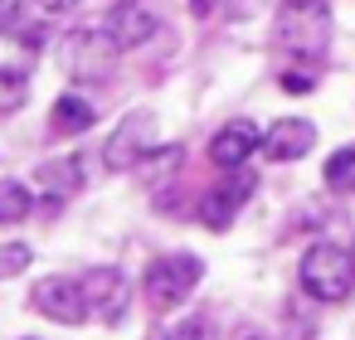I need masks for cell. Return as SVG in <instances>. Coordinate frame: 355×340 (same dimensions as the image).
Listing matches in <instances>:
<instances>
[{
	"label": "cell",
	"instance_id": "ffe728a7",
	"mask_svg": "<svg viewBox=\"0 0 355 340\" xmlns=\"http://www.w3.org/2000/svg\"><path fill=\"white\" fill-rule=\"evenodd\" d=\"M35 10L40 15H69V10H78V0H35Z\"/></svg>",
	"mask_w": 355,
	"mask_h": 340
},
{
	"label": "cell",
	"instance_id": "7a4b0ae2",
	"mask_svg": "<svg viewBox=\"0 0 355 340\" xmlns=\"http://www.w3.org/2000/svg\"><path fill=\"white\" fill-rule=\"evenodd\" d=\"M297 282L311 301H345L355 292V253L340 243H311L302 253Z\"/></svg>",
	"mask_w": 355,
	"mask_h": 340
},
{
	"label": "cell",
	"instance_id": "cb8c5ba5",
	"mask_svg": "<svg viewBox=\"0 0 355 340\" xmlns=\"http://www.w3.org/2000/svg\"><path fill=\"white\" fill-rule=\"evenodd\" d=\"M209 10H214V0H195V15H200V20H205Z\"/></svg>",
	"mask_w": 355,
	"mask_h": 340
},
{
	"label": "cell",
	"instance_id": "d6986e66",
	"mask_svg": "<svg viewBox=\"0 0 355 340\" xmlns=\"http://www.w3.org/2000/svg\"><path fill=\"white\" fill-rule=\"evenodd\" d=\"M166 340H214V325H209L205 316H190V321L171 325V330H166Z\"/></svg>",
	"mask_w": 355,
	"mask_h": 340
},
{
	"label": "cell",
	"instance_id": "2e32d148",
	"mask_svg": "<svg viewBox=\"0 0 355 340\" xmlns=\"http://www.w3.org/2000/svg\"><path fill=\"white\" fill-rule=\"evenodd\" d=\"M321 180H326V190H336V195H350V190H355V146H340V151H331V161H326Z\"/></svg>",
	"mask_w": 355,
	"mask_h": 340
},
{
	"label": "cell",
	"instance_id": "8992f818",
	"mask_svg": "<svg viewBox=\"0 0 355 340\" xmlns=\"http://www.w3.org/2000/svg\"><path fill=\"white\" fill-rule=\"evenodd\" d=\"M258 190V175L253 170H224V185H214L205 199H200V224L209 229V233H224V229H234V219H239V209H243V199Z\"/></svg>",
	"mask_w": 355,
	"mask_h": 340
},
{
	"label": "cell",
	"instance_id": "44dd1931",
	"mask_svg": "<svg viewBox=\"0 0 355 340\" xmlns=\"http://www.w3.org/2000/svg\"><path fill=\"white\" fill-rule=\"evenodd\" d=\"M311 83H316L311 73H282V88L287 93H311Z\"/></svg>",
	"mask_w": 355,
	"mask_h": 340
},
{
	"label": "cell",
	"instance_id": "3957f363",
	"mask_svg": "<svg viewBox=\"0 0 355 340\" xmlns=\"http://www.w3.org/2000/svg\"><path fill=\"white\" fill-rule=\"evenodd\" d=\"M200 277H205V262H200L195 253H166V258H156V262L146 267V277H141L146 306H151V311H175V306H185V296L200 287Z\"/></svg>",
	"mask_w": 355,
	"mask_h": 340
},
{
	"label": "cell",
	"instance_id": "603a6c76",
	"mask_svg": "<svg viewBox=\"0 0 355 340\" xmlns=\"http://www.w3.org/2000/svg\"><path fill=\"white\" fill-rule=\"evenodd\" d=\"M234 340H272V335H268V330H258V325H243Z\"/></svg>",
	"mask_w": 355,
	"mask_h": 340
},
{
	"label": "cell",
	"instance_id": "7402d4cb",
	"mask_svg": "<svg viewBox=\"0 0 355 340\" xmlns=\"http://www.w3.org/2000/svg\"><path fill=\"white\" fill-rule=\"evenodd\" d=\"M25 15V0H0V25H15Z\"/></svg>",
	"mask_w": 355,
	"mask_h": 340
},
{
	"label": "cell",
	"instance_id": "e0dca14e",
	"mask_svg": "<svg viewBox=\"0 0 355 340\" xmlns=\"http://www.w3.org/2000/svg\"><path fill=\"white\" fill-rule=\"evenodd\" d=\"M30 209H35L30 185H20V180H0V224H20Z\"/></svg>",
	"mask_w": 355,
	"mask_h": 340
},
{
	"label": "cell",
	"instance_id": "30bf717a",
	"mask_svg": "<svg viewBox=\"0 0 355 340\" xmlns=\"http://www.w3.org/2000/svg\"><path fill=\"white\" fill-rule=\"evenodd\" d=\"M316 146V127L306 117H282L263 132V156L268 161H302Z\"/></svg>",
	"mask_w": 355,
	"mask_h": 340
},
{
	"label": "cell",
	"instance_id": "9c48e42d",
	"mask_svg": "<svg viewBox=\"0 0 355 340\" xmlns=\"http://www.w3.org/2000/svg\"><path fill=\"white\" fill-rule=\"evenodd\" d=\"M263 146V132L253 127V122H224L219 132H214V141H209V161L219 165V170H239V165H248V156Z\"/></svg>",
	"mask_w": 355,
	"mask_h": 340
},
{
	"label": "cell",
	"instance_id": "ba28073f",
	"mask_svg": "<svg viewBox=\"0 0 355 340\" xmlns=\"http://www.w3.org/2000/svg\"><path fill=\"white\" fill-rule=\"evenodd\" d=\"M30 306L59 325H78L88 316V301H83V282H69V277H44L30 287Z\"/></svg>",
	"mask_w": 355,
	"mask_h": 340
},
{
	"label": "cell",
	"instance_id": "ac0fdd59",
	"mask_svg": "<svg viewBox=\"0 0 355 340\" xmlns=\"http://www.w3.org/2000/svg\"><path fill=\"white\" fill-rule=\"evenodd\" d=\"M30 258H35V248H30V243H0V277L25 272V267H30Z\"/></svg>",
	"mask_w": 355,
	"mask_h": 340
},
{
	"label": "cell",
	"instance_id": "4fadbf2b",
	"mask_svg": "<svg viewBox=\"0 0 355 340\" xmlns=\"http://www.w3.org/2000/svg\"><path fill=\"white\" fill-rule=\"evenodd\" d=\"M35 185L44 190V199H49V204H64L69 195H78V190H83V161H78V156L44 161V165H40V175H35Z\"/></svg>",
	"mask_w": 355,
	"mask_h": 340
},
{
	"label": "cell",
	"instance_id": "277c9868",
	"mask_svg": "<svg viewBox=\"0 0 355 340\" xmlns=\"http://www.w3.org/2000/svg\"><path fill=\"white\" fill-rule=\"evenodd\" d=\"M117 39L107 30H73L64 39V73L73 83H103L117 69Z\"/></svg>",
	"mask_w": 355,
	"mask_h": 340
},
{
	"label": "cell",
	"instance_id": "8fae6325",
	"mask_svg": "<svg viewBox=\"0 0 355 340\" xmlns=\"http://www.w3.org/2000/svg\"><path fill=\"white\" fill-rule=\"evenodd\" d=\"M35 49H40L35 30L0 25V83H25L35 73Z\"/></svg>",
	"mask_w": 355,
	"mask_h": 340
},
{
	"label": "cell",
	"instance_id": "5b68a950",
	"mask_svg": "<svg viewBox=\"0 0 355 340\" xmlns=\"http://www.w3.org/2000/svg\"><path fill=\"white\" fill-rule=\"evenodd\" d=\"M151 132H156V117H151V112H127V117L107 132L103 165H107V170H137V165L151 156Z\"/></svg>",
	"mask_w": 355,
	"mask_h": 340
},
{
	"label": "cell",
	"instance_id": "52a82bcc",
	"mask_svg": "<svg viewBox=\"0 0 355 340\" xmlns=\"http://www.w3.org/2000/svg\"><path fill=\"white\" fill-rule=\"evenodd\" d=\"M83 301H88V316H98L103 325H117L132 306V282L122 277V267H93L83 277Z\"/></svg>",
	"mask_w": 355,
	"mask_h": 340
},
{
	"label": "cell",
	"instance_id": "5bb4252c",
	"mask_svg": "<svg viewBox=\"0 0 355 340\" xmlns=\"http://www.w3.org/2000/svg\"><path fill=\"white\" fill-rule=\"evenodd\" d=\"M49 122H54V132L78 136V132H88V127H93V107H88L78 93H64V98L49 107Z\"/></svg>",
	"mask_w": 355,
	"mask_h": 340
},
{
	"label": "cell",
	"instance_id": "6da1fadb",
	"mask_svg": "<svg viewBox=\"0 0 355 340\" xmlns=\"http://www.w3.org/2000/svg\"><path fill=\"white\" fill-rule=\"evenodd\" d=\"M272 39L292 59H321L331 44V6L326 0H282Z\"/></svg>",
	"mask_w": 355,
	"mask_h": 340
},
{
	"label": "cell",
	"instance_id": "7c38bea8",
	"mask_svg": "<svg viewBox=\"0 0 355 340\" xmlns=\"http://www.w3.org/2000/svg\"><path fill=\"white\" fill-rule=\"evenodd\" d=\"M103 30H107L122 49H137V44H146V39L156 35V15H151L146 6H137V0H122V6L107 10Z\"/></svg>",
	"mask_w": 355,
	"mask_h": 340
},
{
	"label": "cell",
	"instance_id": "9a60e30c",
	"mask_svg": "<svg viewBox=\"0 0 355 340\" xmlns=\"http://www.w3.org/2000/svg\"><path fill=\"white\" fill-rule=\"evenodd\" d=\"M180 165H185V151H180V146H161V151H151L137 170L146 175V185H151V190H166V185L175 180V170H180Z\"/></svg>",
	"mask_w": 355,
	"mask_h": 340
}]
</instances>
